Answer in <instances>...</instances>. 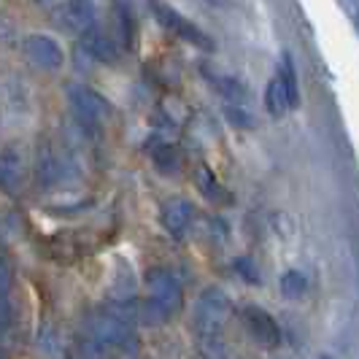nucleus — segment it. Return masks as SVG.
Wrapping results in <instances>:
<instances>
[{
	"mask_svg": "<svg viewBox=\"0 0 359 359\" xmlns=\"http://www.w3.org/2000/svg\"><path fill=\"white\" fill-rule=\"evenodd\" d=\"M281 292L287 294V297H303L308 292V278L300 273V270H287L284 276H281Z\"/></svg>",
	"mask_w": 359,
	"mask_h": 359,
	"instance_id": "15",
	"label": "nucleus"
},
{
	"mask_svg": "<svg viewBox=\"0 0 359 359\" xmlns=\"http://www.w3.org/2000/svg\"><path fill=\"white\" fill-rule=\"evenodd\" d=\"M241 322L246 327L249 338H252L254 343H259L262 348H276V346L281 343V330H278L276 319L270 316L265 308L246 306L241 311Z\"/></svg>",
	"mask_w": 359,
	"mask_h": 359,
	"instance_id": "5",
	"label": "nucleus"
},
{
	"mask_svg": "<svg viewBox=\"0 0 359 359\" xmlns=\"http://www.w3.org/2000/svg\"><path fill=\"white\" fill-rule=\"evenodd\" d=\"M81 52L92 57V60H97V62H116L119 54H122L119 52V43L108 33L97 30V27H92V30H87L81 36Z\"/></svg>",
	"mask_w": 359,
	"mask_h": 359,
	"instance_id": "11",
	"label": "nucleus"
},
{
	"mask_svg": "<svg viewBox=\"0 0 359 359\" xmlns=\"http://www.w3.org/2000/svg\"><path fill=\"white\" fill-rule=\"evenodd\" d=\"M65 92H68V103H71L73 114L79 119H84V122H103V119L111 116V106H108V100L97 90L73 81V84L65 87Z\"/></svg>",
	"mask_w": 359,
	"mask_h": 359,
	"instance_id": "4",
	"label": "nucleus"
},
{
	"mask_svg": "<svg viewBox=\"0 0 359 359\" xmlns=\"http://www.w3.org/2000/svg\"><path fill=\"white\" fill-rule=\"evenodd\" d=\"M8 287H11V265L0 257V294H3Z\"/></svg>",
	"mask_w": 359,
	"mask_h": 359,
	"instance_id": "17",
	"label": "nucleus"
},
{
	"mask_svg": "<svg viewBox=\"0 0 359 359\" xmlns=\"http://www.w3.org/2000/svg\"><path fill=\"white\" fill-rule=\"evenodd\" d=\"M3 343H6V330H0V351H3Z\"/></svg>",
	"mask_w": 359,
	"mask_h": 359,
	"instance_id": "19",
	"label": "nucleus"
},
{
	"mask_svg": "<svg viewBox=\"0 0 359 359\" xmlns=\"http://www.w3.org/2000/svg\"><path fill=\"white\" fill-rule=\"evenodd\" d=\"M11 319H14V311L8 306V300L0 294V330H8V327H11Z\"/></svg>",
	"mask_w": 359,
	"mask_h": 359,
	"instance_id": "16",
	"label": "nucleus"
},
{
	"mask_svg": "<svg viewBox=\"0 0 359 359\" xmlns=\"http://www.w3.org/2000/svg\"><path fill=\"white\" fill-rule=\"evenodd\" d=\"M25 187V160L17 146H6L0 151V189L17 195Z\"/></svg>",
	"mask_w": 359,
	"mask_h": 359,
	"instance_id": "9",
	"label": "nucleus"
},
{
	"mask_svg": "<svg viewBox=\"0 0 359 359\" xmlns=\"http://www.w3.org/2000/svg\"><path fill=\"white\" fill-rule=\"evenodd\" d=\"M38 176H41V181H43L46 187H52L54 181H60V176H62V165L54 157V151L49 146H46V149L41 151V157H38Z\"/></svg>",
	"mask_w": 359,
	"mask_h": 359,
	"instance_id": "14",
	"label": "nucleus"
},
{
	"mask_svg": "<svg viewBox=\"0 0 359 359\" xmlns=\"http://www.w3.org/2000/svg\"><path fill=\"white\" fill-rule=\"evenodd\" d=\"M192 219H195V205L184 198L170 200L162 208V227L173 238H184L187 230H189V224H192Z\"/></svg>",
	"mask_w": 359,
	"mask_h": 359,
	"instance_id": "10",
	"label": "nucleus"
},
{
	"mask_svg": "<svg viewBox=\"0 0 359 359\" xmlns=\"http://www.w3.org/2000/svg\"><path fill=\"white\" fill-rule=\"evenodd\" d=\"M322 359H330V357H322Z\"/></svg>",
	"mask_w": 359,
	"mask_h": 359,
	"instance_id": "20",
	"label": "nucleus"
},
{
	"mask_svg": "<svg viewBox=\"0 0 359 359\" xmlns=\"http://www.w3.org/2000/svg\"><path fill=\"white\" fill-rule=\"evenodd\" d=\"M198 351L203 359H230V348L222 332L216 335H198Z\"/></svg>",
	"mask_w": 359,
	"mask_h": 359,
	"instance_id": "13",
	"label": "nucleus"
},
{
	"mask_svg": "<svg viewBox=\"0 0 359 359\" xmlns=\"http://www.w3.org/2000/svg\"><path fill=\"white\" fill-rule=\"evenodd\" d=\"M57 22H60L62 30L84 36L87 30L95 27V6H92V0H65L57 8Z\"/></svg>",
	"mask_w": 359,
	"mask_h": 359,
	"instance_id": "8",
	"label": "nucleus"
},
{
	"mask_svg": "<svg viewBox=\"0 0 359 359\" xmlns=\"http://www.w3.org/2000/svg\"><path fill=\"white\" fill-rule=\"evenodd\" d=\"M233 316V306L222 289H205L195 303V330L198 335H216Z\"/></svg>",
	"mask_w": 359,
	"mask_h": 359,
	"instance_id": "2",
	"label": "nucleus"
},
{
	"mask_svg": "<svg viewBox=\"0 0 359 359\" xmlns=\"http://www.w3.org/2000/svg\"><path fill=\"white\" fill-rule=\"evenodd\" d=\"M292 106H294V100L289 97L284 81L281 79H273L268 84V92H265V108L270 111V116H284Z\"/></svg>",
	"mask_w": 359,
	"mask_h": 359,
	"instance_id": "12",
	"label": "nucleus"
},
{
	"mask_svg": "<svg viewBox=\"0 0 359 359\" xmlns=\"http://www.w3.org/2000/svg\"><path fill=\"white\" fill-rule=\"evenodd\" d=\"M200 179L205 181V184H203V192H205V195H208V198H211V195H222V192H219V187H216V179L214 176H208V170H200Z\"/></svg>",
	"mask_w": 359,
	"mask_h": 359,
	"instance_id": "18",
	"label": "nucleus"
},
{
	"mask_svg": "<svg viewBox=\"0 0 359 359\" xmlns=\"http://www.w3.org/2000/svg\"><path fill=\"white\" fill-rule=\"evenodd\" d=\"M151 11H154V17H157V22H160L165 30L176 33L179 38L189 41V43H195V46L211 49V41L203 36V30H200L198 25H192L189 19L181 17L173 6H165V3H160V0H151Z\"/></svg>",
	"mask_w": 359,
	"mask_h": 359,
	"instance_id": "6",
	"label": "nucleus"
},
{
	"mask_svg": "<svg viewBox=\"0 0 359 359\" xmlns=\"http://www.w3.org/2000/svg\"><path fill=\"white\" fill-rule=\"evenodd\" d=\"M90 330V341L97 343L100 348H119L133 338V330H130V316L125 311H103V313H95L87 322Z\"/></svg>",
	"mask_w": 359,
	"mask_h": 359,
	"instance_id": "3",
	"label": "nucleus"
},
{
	"mask_svg": "<svg viewBox=\"0 0 359 359\" xmlns=\"http://www.w3.org/2000/svg\"><path fill=\"white\" fill-rule=\"evenodd\" d=\"M146 297L144 308H141V316L146 324H160L165 319H170L173 313H179L181 308V284L179 278L165 268L149 270L146 276Z\"/></svg>",
	"mask_w": 359,
	"mask_h": 359,
	"instance_id": "1",
	"label": "nucleus"
},
{
	"mask_svg": "<svg viewBox=\"0 0 359 359\" xmlns=\"http://www.w3.org/2000/svg\"><path fill=\"white\" fill-rule=\"evenodd\" d=\"M22 49L27 54V60L41 68V71H60L62 68V62H65V54L60 49V43L54 41L52 36H43V33H33V36L25 38V43H22Z\"/></svg>",
	"mask_w": 359,
	"mask_h": 359,
	"instance_id": "7",
	"label": "nucleus"
}]
</instances>
